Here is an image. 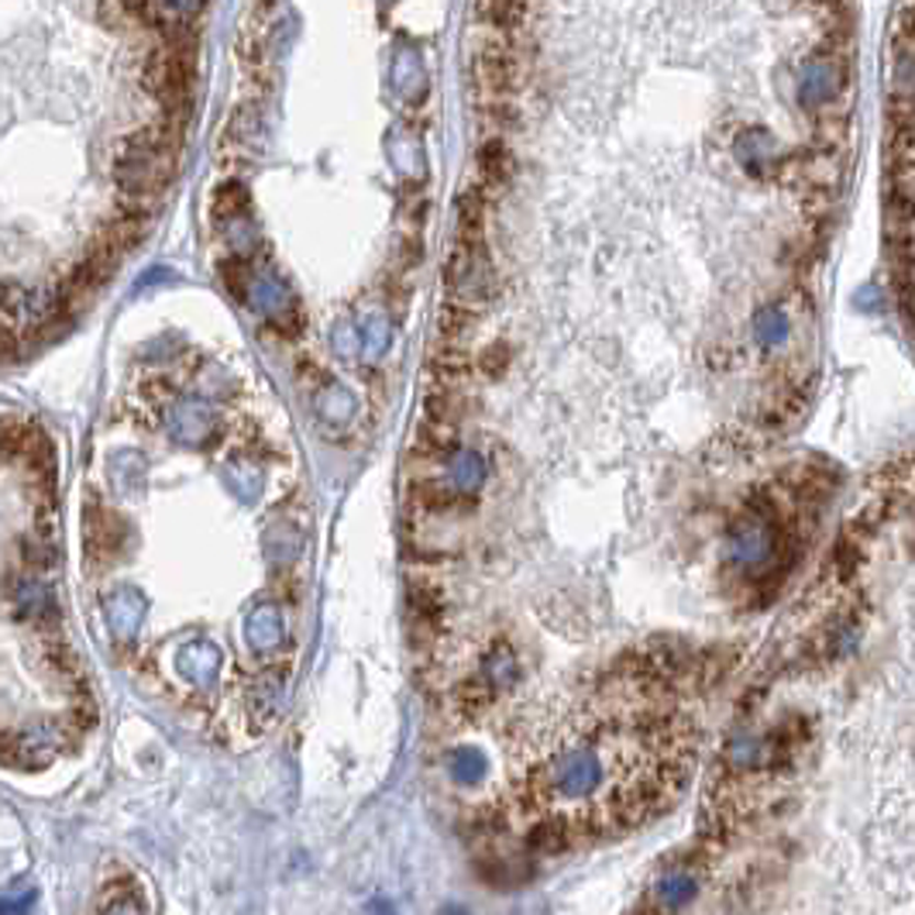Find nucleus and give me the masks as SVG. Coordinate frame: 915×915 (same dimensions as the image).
Here are the masks:
<instances>
[{"instance_id": "1", "label": "nucleus", "mask_w": 915, "mask_h": 915, "mask_svg": "<svg viewBox=\"0 0 915 915\" xmlns=\"http://www.w3.org/2000/svg\"><path fill=\"white\" fill-rule=\"evenodd\" d=\"M513 172H516V159H513L510 145L503 142V135H492L479 152V179H476L479 193L486 200L506 193V187L513 182Z\"/></svg>"}, {"instance_id": "2", "label": "nucleus", "mask_w": 915, "mask_h": 915, "mask_svg": "<svg viewBox=\"0 0 915 915\" xmlns=\"http://www.w3.org/2000/svg\"><path fill=\"white\" fill-rule=\"evenodd\" d=\"M93 915H148V905L135 881H114L103 888Z\"/></svg>"}, {"instance_id": "3", "label": "nucleus", "mask_w": 915, "mask_h": 915, "mask_svg": "<svg viewBox=\"0 0 915 915\" xmlns=\"http://www.w3.org/2000/svg\"><path fill=\"white\" fill-rule=\"evenodd\" d=\"M892 97L915 103V42L895 38V72H892Z\"/></svg>"}, {"instance_id": "4", "label": "nucleus", "mask_w": 915, "mask_h": 915, "mask_svg": "<svg viewBox=\"0 0 915 915\" xmlns=\"http://www.w3.org/2000/svg\"><path fill=\"white\" fill-rule=\"evenodd\" d=\"M486 768H489L486 765V754L476 750V747H455L448 754V774L458 784H476L486 774Z\"/></svg>"}, {"instance_id": "5", "label": "nucleus", "mask_w": 915, "mask_h": 915, "mask_svg": "<svg viewBox=\"0 0 915 915\" xmlns=\"http://www.w3.org/2000/svg\"><path fill=\"white\" fill-rule=\"evenodd\" d=\"M506 365H510V348H506V345H492V348L479 358V369H482L489 379L500 376V372L506 369Z\"/></svg>"}, {"instance_id": "6", "label": "nucleus", "mask_w": 915, "mask_h": 915, "mask_svg": "<svg viewBox=\"0 0 915 915\" xmlns=\"http://www.w3.org/2000/svg\"><path fill=\"white\" fill-rule=\"evenodd\" d=\"M895 38L902 42H915V4L902 8L899 11V21H895Z\"/></svg>"}, {"instance_id": "7", "label": "nucleus", "mask_w": 915, "mask_h": 915, "mask_svg": "<svg viewBox=\"0 0 915 915\" xmlns=\"http://www.w3.org/2000/svg\"><path fill=\"white\" fill-rule=\"evenodd\" d=\"M29 908H32V895L0 899V915H29Z\"/></svg>"}, {"instance_id": "8", "label": "nucleus", "mask_w": 915, "mask_h": 915, "mask_svg": "<svg viewBox=\"0 0 915 915\" xmlns=\"http://www.w3.org/2000/svg\"><path fill=\"white\" fill-rule=\"evenodd\" d=\"M361 915H400V912H397V908H392V905H389L386 899H372L369 905H365V908H361Z\"/></svg>"}, {"instance_id": "9", "label": "nucleus", "mask_w": 915, "mask_h": 915, "mask_svg": "<svg viewBox=\"0 0 915 915\" xmlns=\"http://www.w3.org/2000/svg\"><path fill=\"white\" fill-rule=\"evenodd\" d=\"M908 537L915 540V503H912V510H908Z\"/></svg>"}, {"instance_id": "10", "label": "nucleus", "mask_w": 915, "mask_h": 915, "mask_svg": "<svg viewBox=\"0 0 915 915\" xmlns=\"http://www.w3.org/2000/svg\"><path fill=\"white\" fill-rule=\"evenodd\" d=\"M444 915H468V912H465V908H455V905H451V908H444Z\"/></svg>"}]
</instances>
